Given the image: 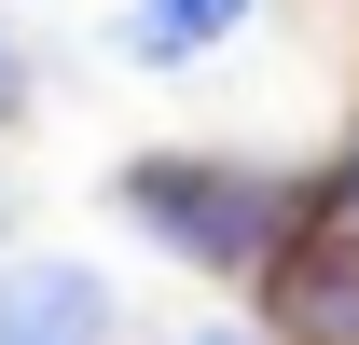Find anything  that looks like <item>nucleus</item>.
<instances>
[{
	"label": "nucleus",
	"mask_w": 359,
	"mask_h": 345,
	"mask_svg": "<svg viewBox=\"0 0 359 345\" xmlns=\"http://www.w3.org/2000/svg\"><path fill=\"white\" fill-rule=\"evenodd\" d=\"M290 318H304L318 345H359V262H346V235H332V221H318V276L290 290Z\"/></svg>",
	"instance_id": "nucleus-4"
},
{
	"label": "nucleus",
	"mask_w": 359,
	"mask_h": 345,
	"mask_svg": "<svg viewBox=\"0 0 359 345\" xmlns=\"http://www.w3.org/2000/svg\"><path fill=\"white\" fill-rule=\"evenodd\" d=\"M125 208L152 221V249L208 262V276H249V262L290 235V194H276V180H249V166H194V152L138 166V180H125Z\"/></svg>",
	"instance_id": "nucleus-1"
},
{
	"label": "nucleus",
	"mask_w": 359,
	"mask_h": 345,
	"mask_svg": "<svg viewBox=\"0 0 359 345\" xmlns=\"http://www.w3.org/2000/svg\"><path fill=\"white\" fill-rule=\"evenodd\" d=\"M14 111H28V55L0 42V125H14Z\"/></svg>",
	"instance_id": "nucleus-6"
},
{
	"label": "nucleus",
	"mask_w": 359,
	"mask_h": 345,
	"mask_svg": "<svg viewBox=\"0 0 359 345\" xmlns=\"http://www.w3.org/2000/svg\"><path fill=\"white\" fill-rule=\"evenodd\" d=\"M318 221H332V235L359 249V138H346V166H332V194H318Z\"/></svg>",
	"instance_id": "nucleus-5"
},
{
	"label": "nucleus",
	"mask_w": 359,
	"mask_h": 345,
	"mask_svg": "<svg viewBox=\"0 0 359 345\" xmlns=\"http://www.w3.org/2000/svg\"><path fill=\"white\" fill-rule=\"evenodd\" d=\"M0 345H111V290L83 262H14L0 276Z\"/></svg>",
	"instance_id": "nucleus-2"
},
{
	"label": "nucleus",
	"mask_w": 359,
	"mask_h": 345,
	"mask_svg": "<svg viewBox=\"0 0 359 345\" xmlns=\"http://www.w3.org/2000/svg\"><path fill=\"white\" fill-rule=\"evenodd\" d=\"M194 345H249V332H194Z\"/></svg>",
	"instance_id": "nucleus-7"
},
{
	"label": "nucleus",
	"mask_w": 359,
	"mask_h": 345,
	"mask_svg": "<svg viewBox=\"0 0 359 345\" xmlns=\"http://www.w3.org/2000/svg\"><path fill=\"white\" fill-rule=\"evenodd\" d=\"M249 14H263V0H125V14H111V42H125L138 69H194V55H222Z\"/></svg>",
	"instance_id": "nucleus-3"
}]
</instances>
